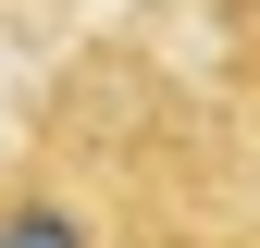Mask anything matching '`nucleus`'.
<instances>
[]
</instances>
